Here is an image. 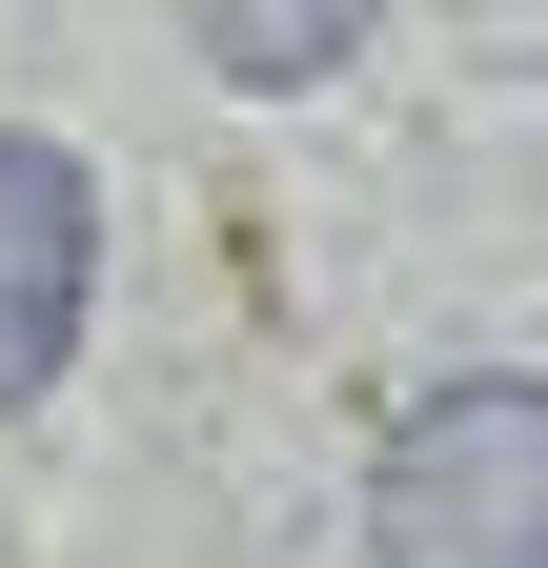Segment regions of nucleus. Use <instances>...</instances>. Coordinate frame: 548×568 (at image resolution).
<instances>
[{"label": "nucleus", "instance_id": "obj_1", "mask_svg": "<svg viewBox=\"0 0 548 568\" xmlns=\"http://www.w3.org/2000/svg\"><path fill=\"white\" fill-rule=\"evenodd\" d=\"M386 568H548V386H427L366 487Z\"/></svg>", "mask_w": 548, "mask_h": 568}, {"label": "nucleus", "instance_id": "obj_2", "mask_svg": "<svg viewBox=\"0 0 548 568\" xmlns=\"http://www.w3.org/2000/svg\"><path fill=\"white\" fill-rule=\"evenodd\" d=\"M82 284H102V203H82V163H61L41 122H0V406L61 386Z\"/></svg>", "mask_w": 548, "mask_h": 568}, {"label": "nucleus", "instance_id": "obj_3", "mask_svg": "<svg viewBox=\"0 0 548 568\" xmlns=\"http://www.w3.org/2000/svg\"><path fill=\"white\" fill-rule=\"evenodd\" d=\"M386 21V0H183V41L224 61L244 102H305V82H346V41Z\"/></svg>", "mask_w": 548, "mask_h": 568}]
</instances>
